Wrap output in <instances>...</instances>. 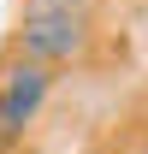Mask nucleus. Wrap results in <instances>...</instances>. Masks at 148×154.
Returning <instances> with one entry per match:
<instances>
[{
    "label": "nucleus",
    "instance_id": "f257e3e1",
    "mask_svg": "<svg viewBox=\"0 0 148 154\" xmlns=\"http://www.w3.org/2000/svg\"><path fill=\"white\" fill-rule=\"evenodd\" d=\"M95 24H101V0H24L18 30H12V54L36 59V65H77L95 48Z\"/></svg>",
    "mask_w": 148,
    "mask_h": 154
},
{
    "label": "nucleus",
    "instance_id": "7ed1b4c3",
    "mask_svg": "<svg viewBox=\"0 0 148 154\" xmlns=\"http://www.w3.org/2000/svg\"><path fill=\"white\" fill-rule=\"evenodd\" d=\"M0 142H12V131H6V95H0Z\"/></svg>",
    "mask_w": 148,
    "mask_h": 154
},
{
    "label": "nucleus",
    "instance_id": "f03ea898",
    "mask_svg": "<svg viewBox=\"0 0 148 154\" xmlns=\"http://www.w3.org/2000/svg\"><path fill=\"white\" fill-rule=\"evenodd\" d=\"M48 83H54L48 65H36V59H12V71H6V83H0V95H6V131H12V136L36 119V107L48 101Z\"/></svg>",
    "mask_w": 148,
    "mask_h": 154
}]
</instances>
